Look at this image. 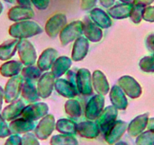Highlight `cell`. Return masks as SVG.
<instances>
[{"instance_id":"1","label":"cell","mask_w":154,"mask_h":145,"mask_svg":"<svg viewBox=\"0 0 154 145\" xmlns=\"http://www.w3.org/2000/svg\"><path fill=\"white\" fill-rule=\"evenodd\" d=\"M42 32V29L36 22L31 20H23L15 22L10 26L8 32L14 39H23L32 37Z\"/></svg>"},{"instance_id":"2","label":"cell","mask_w":154,"mask_h":145,"mask_svg":"<svg viewBox=\"0 0 154 145\" xmlns=\"http://www.w3.org/2000/svg\"><path fill=\"white\" fill-rule=\"evenodd\" d=\"M83 34V22L75 20L66 24L59 33V38L62 45H66Z\"/></svg>"},{"instance_id":"3","label":"cell","mask_w":154,"mask_h":145,"mask_svg":"<svg viewBox=\"0 0 154 145\" xmlns=\"http://www.w3.org/2000/svg\"><path fill=\"white\" fill-rule=\"evenodd\" d=\"M23 82V76L18 75L8 79L4 88V100L5 103H10L18 99L21 92Z\"/></svg>"},{"instance_id":"4","label":"cell","mask_w":154,"mask_h":145,"mask_svg":"<svg viewBox=\"0 0 154 145\" xmlns=\"http://www.w3.org/2000/svg\"><path fill=\"white\" fill-rule=\"evenodd\" d=\"M17 52L20 61L25 66H30L35 63L36 51L30 42L26 39H20L17 46Z\"/></svg>"},{"instance_id":"5","label":"cell","mask_w":154,"mask_h":145,"mask_svg":"<svg viewBox=\"0 0 154 145\" xmlns=\"http://www.w3.org/2000/svg\"><path fill=\"white\" fill-rule=\"evenodd\" d=\"M66 17L63 13H56L49 17L46 21L45 30L47 35L51 38L57 36L60 31L66 25Z\"/></svg>"},{"instance_id":"6","label":"cell","mask_w":154,"mask_h":145,"mask_svg":"<svg viewBox=\"0 0 154 145\" xmlns=\"http://www.w3.org/2000/svg\"><path fill=\"white\" fill-rule=\"evenodd\" d=\"M104 97L103 95L97 94L88 100L85 110V115L87 119L93 121L100 116L103 110Z\"/></svg>"},{"instance_id":"7","label":"cell","mask_w":154,"mask_h":145,"mask_svg":"<svg viewBox=\"0 0 154 145\" xmlns=\"http://www.w3.org/2000/svg\"><path fill=\"white\" fill-rule=\"evenodd\" d=\"M48 111V106L46 103H31L27 106H25L21 115L23 118L31 121H35L43 116H46Z\"/></svg>"},{"instance_id":"8","label":"cell","mask_w":154,"mask_h":145,"mask_svg":"<svg viewBox=\"0 0 154 145\" xmlns=\"http://www.w3.org/2000/svg\"><path fill=\"white\" fill-rule=\"evenodd\" d=\"M75 86L78 92L85 96L92 94L91 74L86 69H80L75 74Z\"/></svg>"},{"instance_id":"9","label":"cell","mask_w":154,"mask_h":145,"mask_svg":"<svg viewBox=\"0 0 154 145\" xmlns=\"http://www.w3.org/2000/svg\"><path fill=\"white\" fill-rule=\"evenodd\" d=\"M117 117V109L114 106H108L102 111L98 119V125L100 131L103 133H106V131L116 122Z\"/></svg>"},{"instance_id":"10","label":"cell","mask_w":154,"mask_h":145,"mask_svg":"<svg viewBox=\"0 0 154 145\" xmlns=\"http://www.w3.org/2000/svg\"><path fill=\"white\" fill-rule=\"evenodd\" d=\"M54 76L51 72H45L39 77L37 91L39 97L47 98L51 95L54 86Z\"/></svg>"},{"instance_id":"11","label":"cell","mask_w":154,"mask_h":145,"mask_svg":"<svg viewBox=\"0 0 154 145\" xmlns=\"http://www.w3.org/2000/svg\"><path fill=\"white\" fill-rule=\"evenodd\" d=\"M119 86L125 94L131 98H137L141 94V88L134 78L128 76L121 77L118 81Z\"/></svg>"},{"instance_id":"12","label":"cell","mask_w":154,"mask_h":145,"mask_svg":"<svg viewBox=\"0 0 154 145\" xmlns=\"http://www.w3.org/2000/svg\"><path fill=\"white\" fill-rule=\"evenodd\" d=\"M35 16L31 7L16 5L10 8L8 11V17L10 20L14 22L23 21L32 19Z\"/></svg>"},{"instance_id":"13","label":"cell","mask_w":154,"mask_h":145,"mask_svg":"<svg viewBox=\"0 0 154 145\" xmlns=\"http://www.w3.org/2000/svg\"><path fill=\"white\" fill-rule=\"evenodd\" d=\"M54 118L52 115H46L38 122L35 130V134L38 138L45 140L54 131Z\"/></svg>"},{"instance_id":"14","label":"cell","mask_w":154,"mask_h":145,"mask_svg":"<svg viewBox=\"0 0 154 145\" xmlns=\"http://www.w3.org/2000/svg\"><path fill=\"white\" fill-rule=\"evenodd\" d=\"M127 124L122 120L116 121L112 126L105 133V140L107 143H112L117 141L125 131Z\"/></svg>"},{"instance_id":"15","label":"cell","mask_w":154,"mask_h":145,"mask_svg":"<svg viewBox=\"0 0 154 145\" xmlns=\"http://www.w3.org/2000/svg\"><path fill=\"white\" fill-rule=\"evenodd\" d=\"M24 107L25 105L23 100L21 99H17L4 108L2 112V116L6 121H12L21 115Z\"/></svg>"},{"instance_id":"16","label":"cell","mask_w":154,"mask_h":145,"mask_svg":"<svg viewBox=\"0 0 154 145\" xmlns=\"http://www.w3.org/2000/svg\"><path fill=\"white\" fill-rule=\"evenodd\" d=\"M89 44L86 38L83 36L77 38L74 42L72 51V60L74 61H80L85 58L88 51Z\"/></svg>"},{"instance_id":"17","label":"cell","mask_w":154,"mask_h":145,"mask_svg":"<svg viewBox=\"0 0 154 145\" xmlns=\"http://www.w3.org/2000/svg\"><path fill=\"white\" fill-rule=\"evenodd\" d=\"M57 54L58 53L54 48H49L43 51L40 57H38L37 62V66L38 69L42 72L48 70L50 68H51L54 60L57 59Z\"/></svg>"},{"instance_id":"18","label":"cell","mask_w":154,"mask_h":145,"mask_svg":"<svg viewBox=\"0 0 154 145\" xmlns=\"http://www.w3.org/2000/svg\"><path fill=\"white\" fill-rule=\"evenodd\" d=\"M100 128L97 123L93 121H85L77 125V133L86 138H94L100 133Z\"/></svg>"},{"instance_id":"19","label":"cell","mask_w":154,"mask_h":145,"mask_svg":"<svg viewBox=\"0 0 154 145\" xmlns=\"http://www.w3.org/2000/svg\"><path fill=\"white\" fill-rule=\"evenodd\" d=\"M89 16L91 21L100 28L106 29L112 25V20L109 14L100 8H93L90 11Z\"/></svg>"},{"instance_id":"20","label":"cell","mask_w":154,"mask_h":145,"mask_svg":"<svg viewBox=\"0 0 154 145\" xmlns=\"http://www.w3.org/2000/svg\"><path fill=\"white\" fill-rule=\"evenodd\" d=\"M83 34L87 39L93 42H99L103 36L101 29L90 19L83 22Z\"/></svg>"},{"instance_id":"21","label":"cell","mask_w":154,"mask_h":145,"mask_svg":"<svg viewBox=\"0 0 154 145\" xmlns=\"http://www.w3.org/2000/svg\"><path fill=\"white\" fill-rule=\"evenodd\" d=\"M9 128L11 134H26L33 129L34 122L33 121L29 120L23 117L15 119L10 122Z\"/></svg>"},{"instance_id":"22","label":"cell","mask_w":154,"mask_h":145,"mask_svg":"<svg viewBox=\"0 0 154 145\" xmlns=\"http://www.w3.org/2000/svg\"><path fill=\"white\" fill-rule=\"evenodd\" d=\"M110 100L112 103V106H115L118 110H125L128 105L125 94L121 89L119 85H116L112 88L109 94Z\"/></svg>"},{"instance_id":"23","label":"cell","mask_w":154,"mask_h":145,"mask_svg":"<svg viewBox=\"0 0 154 145\" xmlns=\"http://www.w3.org/2000/svg\"><path fill=\"white\" fill-rule=\"evenodd\" d=\"M23 63L18 60H7L0 66V74L4 77L11 78L16 76L21 72Z\"/></svg>"},{"instance_id":"24","label":"cell","mask_w":154,"mask_h":145,"mask_svg":"<svg viewBox=\"0 0 154 145\" xmlns=\"http://www.w3.org/2000/svg\"><path fill=\"white\" fill-rule=\"evenodd\" d=\"M57 93L64 97H74L77 95V88L75 85L68 81L67 79H57L54 83Z\"/></svg>"},{"instance_id":"25","label":"cell","mask_w":154,"mask_h":145,"mask_svg":"<svg viewBox=\"0 0 154 145\" xmlns=\"http://www.w3.org/2000/svg\"><path fill=\"white\" fill-rule=\"evenodd\" d=\"M20 39H8L0 45V60L6 61L14 56Z\"/></svg>"},{"instance_id":"26","label":"cell","mask_w":154,"mask_h":145,"mask_svg":"<svg viewBox=\"0 0 154 145\" xmlns=\"http://www.w3.org/2000/svg\"><path fill=\"white\" fill-rule=\"evenodd\" d=\"M92 80L94 89L98 94L105 95L107 94L109 89V82L101 71L96 70L93 72Z\"/></svg>"},{"instance_id":"27","label":"cell","mask_w":154,"mask_h":145,"mask_svg":"<svg viewBox=\"0 0 154 145\" xmlns=\"http://www.w3.org/2000/svg\"><path fill=\"white\" fill-rule=\"evenodd\" d=\"M132 8V4L120 3L116 5H112L108 9L109 17L116 20L125 19L129 17L130 11Z\"/></svg>"},{"instance_id":"28","label":"cell","mask_w":154,"mask_h":145,"mask_svg":"<svg viewBox=\"0 0 154 145\" xmlns=\"http://www.w3.org/2000/svg\"><path fill=\"white\" fill-rule=\"evenodd\" d=\"M72 65L70 59L65 56L59 57L54 60L51 66V72L55 78H59L66 73Z\"/></svg>"},{"instance_id":"29","label":"cell","mask_w":154,"mask_h":145,"mask_svg":"<svg viewBox=\"0 0 154 145\" xmlns=\"http://www.w3.org/2000/svg\"><path fill=\"white\" fill-rule=\"evenodd\" d=\"M148 116L143 114L133 119L128 126V132L132 137L140 134L147 126Z\"/></svg>"},{"instance_id":"30","label":"cell","mask_w":154,"mask_h":145,"mask_svg":"<svg viewBox=\"0 0 154 145\" xmlns=\"http://www.w3.org/2000/svg\"><path fill=\"white\" fill-rule=\"evenodd\" d=\"M21 95L24 100L29 103H35L39 99L37 88L30 81L26 79H24L22 85Z\"/></svg>"},{"instance_id":"31","label":"cell","mask_w":154,"mask_h":145,"mask_svg":"<svg viewBox=\"0 0 154 145\" xmlns=\"http://www.w3.org/2000/svg\"><path fill=\"white\" fill-rule=\"evenodd\" d=\"M56 128L59 132L63 134H75L77 133V124L73 121L61 119L57 121Z\"/></svg>"},{"instance_id":"32","label":"cell","mask_w":154,"mask_h":145,"mask_svg":"<svg viewBox=\"0 0 154 145\" xmlns=\"http://www.w3.org/2000/svg\"><path fill=\"white\" fill-rule=\"evenodd\" d=\"M65 111L68 116L72 118H79L82 115V107L79 102L76 100H69L64 105Z\"/></svg>"},{"instance_id":"33","label":"cell","mask_w":154,"mask_h":145,"mask_svg":"<svg viewBox=\"0 0 154 145\" xmlns=\"http://www.w3.org/2000/svg\"><path fill=\"white\" fill-rule=\"evenodd\" d=\"M51 145H78L76 139L71 134H57L51 137Z\"/></svg>"},{"instance_id":"34","label":"cell","mask_w":154,"mask_h":145,"mask_svg":"<svg viewBox=\"0 0 154 145\" xmlns=\"http://www.w3.org/2000/svg\"><path fill=\"white\" fill-rule=\"evenodd\" d=\"M41 73H42V71L38 69V66H34L32 65L24 66L21 70V75L23 79L29 81L32 79H39Z\"/></svg>"},{"instance_id":"35","label":"cell","mask_w":154,"mask_h":145,"mask_svg":"<svg viewBox=\"0 0 154 145\" xmlns=\"http://www.w3.org/2000/svg\"><path fill=\"white\" fill-rule=\"evenodd\" d=\"M137 145H154V133L150 131L140 134L136 140Z\"/></svg>"},{"instance_id":"36","label":"cell","mask_w":154,"mask_h":145,"mask_svg":"<svg viewBox=\"0 0 154 145\" xmlns=\"http://www.w3.org/2000/svg\"><path fill=\"white\" fill-rule=\"evenodd\" d=\"M144 7L132 4V8L130 11L129 17L134 23H139L142 19Z\"/></svg>"},{"instance_id":"37","label":"cell","mask_w":154,"mask_h":145,"mask_svg":"<svg viewBox=\"0 0 154 145\" xmlns=\"http://www.w3.org/2000/svg\"><path fill=\"white\" fill-rule=\"evenodd\" d=\"M2 114H0V138H4L8 136L11 135V131H10L9 126L5 122Z\"/></svg>"},{"instance_id":"38","label":"cell","mask_w":154,"mask_h":145,"mask_svg":"<svg viewBox=\"0 0 154 145\" xmlns=\"http://www.w3.org/2000/svg\"><path fill=\"white\" fill-rule=\"evenodd\" d=\"M140 66L143 71H152L154 68V59L151 57H146L140 62Z\"/></svg>"},{"instance_id":"39","label":"cell","mask_w":154,"mask_h":145,"mask_svg":"<svg viewBox=\"0 0 154 145\" xmlns=\"http://www.w3.org/2000/svg\"><path fill=\"white\" fill-rule=\"evenodd\" d=\"M23 145H39L38 140L32 133H26L22 137Z\"/></svg>"},{"instance_id":"40","label":"cell","mask_w":154,"mask_h":145,"mask_svg":"<svg viewBox=\"0 0 154 145\" xmlns=\"http://www.w3.org/2000/svg\"><path fill=\"white\" fill-rule=\"evenodd\" d=\"M142 18L144 19L147 21L153 22L154 21V6L145 7L143 9V16Z\"/></svg>"},{"instance_id":"41","label":"cell","mask_w":154,"mask_h":145,"mask_svg":"<svg viewBox=\"0 0 154 145\" xmlns=\"http://www.w3.org/2000/svg\"><path fill=\"white\" fill-rule=\"evenodd\" d=\"M31 3L38 10H45L48 7L50 0H30Z\"/></svg>"},{"instance_id":"42","label":"cell","mask_w":154,"mask_h":145,"mask_svg":"<svg viewBox=\"0 0 154 145\" xmlns=\"http://www.w3.org/2000/svg\"><path fill=\"white\" fill-rule=\"evenodd\" d=\"M97 0H81V8L84 11H88L94 8Z\"/></svg>"},{"instance_id":"43","label":"cell","mask_w":154,"mask_h":145,"mask_svg":"<svg viewBox=\"0 0 154 145\" xmlns=\"http://www.w3.org/2000/svg\"><path fill=\"white\" fill-rule=\"evenodd\" d=\"M5 145H23L22 138L17 134H13L7 139Z\"/></svg>"},{"instance_id":"44","label":"cell","mask_w":154,"mask_h":145,"mask_svg":"<svg viewBox=\"0 0 154 145\" xmlns=\"http://www.w3.org/2000/svg\"><path fill=\"white\" fill-rule=\"evenodd\" d=\"M153 2H154V0H134L132 4H134V5H140V6H143L145 8V7L149 5Z\"/></svg>"},{"instance_id":"45","label":"cell","mask_w":154,"mask_h":145,"mask_svg":"<svg viewBox=\"0 0 154 145\" xmlns=\"http://www.w3.org/2000/svg\"><path fill=\"white\" fill-rule=\"evenodd\" d=\"M100 5L106 8H109L113 5L115 0H99Z\"/></svg>"},{"instance_id":"46","label":"cell","mask_w":154,"mask_h":145,"mask_svg":"<svg viewBox=\"0 0 154 145\" xmlns=\"http://www.w3.org/2000/svg\"><path fill=\"white\" fill-rule=\"evenodd\" d=\"M16 2H17L18 5L25 7H31V4H32L30 0H16Z\"/></svg>"},{"instance_id":"47","label":"cell","mask_w":154,"mask_h":145,"mask_svg":"<svg viewBox=\"0 0 154 145\" xmlns=\"http://www.w3.org/2000/svg\"><path fill=\"white\" fill-rule=\"evenodd\" d=\"M3 100H4V89L2 88V87L0 85V111L2 110Z\"/></svg>"},{"instance_id":"48","label":"cell","mask_w":154,"mask_h":145,"mask_svg":"<svg viewBox=\"0 0 154 145\" xmlns=\"http://www.w3.org/2000/svg\"><path fill=\"white\" fill-rule=\"evenodd\" d=\"M148 128H149V131H152L154 133V118H152L149 120H148Z\"/></svg>"},{"instance_id":"49","label":"cell","mask_w":154,"mask_h":145,"mask_svg":"<svg viewBox=\"0 0 154 145\" xmlns=\"http://www.w3.org/2000/svg\"><path fill=\"white\" fill-rule=\"evenodd\" d=\"M120 2H122V3H127V4H132L133 1L134 0H119Z\"/></svg>"},{"instance_id":"50","label":"cell","mask_w":154,"mask_h":145,"mask_svg":"<svg viewBox=\"0 0 154 145\" xmlns=\"http://www.w3.org/2000/svg\"><path fill=\"white\" fill-rule=\"evenodd\" d=\"M115 145H128V144L124 141H119V142H118L117 143H116Z\"/></svg>"},{"instance_id":"51","label":"cell","mask_w":154,"mask_h":145,"mask_svg":"<svg viewBox=\"0 0 154 145\" xmlns=\"http://www.w3.org/2000/svg\"><path fill=\"white\" fill-rule=\"evenodd\" d=\"M3 8H4V7H3V5H2V3L1 2H0V14H2V11H3Z\"/></svg>"},{"instance_id":"52","label":"cell","mask_w":154,"mask_h":145,"mask_svg":"<svg viewBox=\"0 0 154 145\" xmlns=\"http://www.w3.org/2000/svg\"><path fill=\"white\" fill-rule=\"evenodd\" d=\"M4 1H5V2H8V3L12 4V3H14L15 0H4Z\"/></svg>"}]
</instances>
